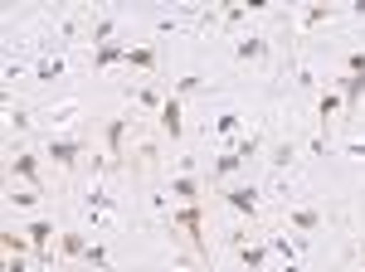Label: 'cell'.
I'll use <instances>...</instances> for the list:
<instances>
[{"mask_svg": "<svg viewBox=\"0 0 365 272\" xmlns=\"http://www.w3.org/2000/svg\"><path fill=\"white\" fill-rule=\"evenodd\" d=\"M170 224H180V229H185V234H190V244H195V253H200V258H205V253H210V248H205V224H200V204H185V209H180V214L170 219Z\"/></svg>", "mask_w": 365, "mask_h": 272, "instance_id": "6da1fadb", "label": "cell"}, {"mask_svg": "<svg viewBox=\"0 0 365 272\" xmlns=\"http://www.w3.org/2000/svg\"><path fill=\"white\" fill-rule=\"evenodd\" d=\"M225 204L234 209V214H249L258 209V185H234V190H225Z\"/></svg>", "mask_w": 365, "mask_h": 272, "instance_id": "7a4b0ae2", "label": "cell"}, {"mask_svg": "<svg viewBox=\"0 0 365 272\" xmlns=\"http://www.w3.org/2000/svg\"><path fill=\"white\" fill-rule=\"evenodd\" d=\"M341 93V103H346V112H356V103H361V93H365V73H341L336 83H331Z\"/></svg>", "mask_w": 365, "mask_h": 272, "instance_id": "3957f363", "label": "cell"}, {"mask_svg": "<svg viewBox=\"0 0 365 272\" xmlns=\"http://www.w3.org/2000/svg\"><path fill=\"white\" fill-rule=\"evenodd\" d=\"M161 132H166L170 141L185 132V122H180V93H170L166 103H161Z\"/></svg>", "mask_w": 365, "mask_h": 272, "instance_id": "277c9868", "label": "cell"}, {"mask_svg": "<svg viewBox=\"0 0 365 272\" xmlns=\"http://www.w3.org/2000/svg\"><path fill=\"white\" fill-rule=\"evenodd\" d=\"M122 141H127V117H113L108 122V156L113 161H127V146Z\"/></svg>", "mask_w": 365, "mask_h": 272, "instance_id": "5b68a950", "label": "cell"}, {"mask_svg": "<svg viewBox=\"0 0 365 272\" xmlns=\"http://www.w3.org/2000/svg\"><path fill=\"white\" fill-rule=\"evenodd\" d=\"M49 156H54L58 165H73L78 156H83V141H73V136H63V141H49Z\"/></svg>", "mask_w": 365, "mask_h": 272, "instance_id": "8992f818", "label": "cell"}, {"mask_svg": "<svg viewBox=\"0 0 365 272\" xmlns=\"http://www.w3.org/2000/svg\"><path fill=\"white\" fill-rule=\"evenodd\" d=\"M25 234H29V244H34V253H39V263H44V244L54 239V224H49V219H34Z\"/></svg>", "mask_w": 365, "mask_h": 272, "instance_id": "52a82bcc", "label": "cell"}, {"mask_svg": "<svg viewBox=\"0 0 365 272\" xmlns=\"http://www.w3.org/2000/svg\"><path fill=\"white\" fill-rule=\"evenodd\" d=\"M113 63H127V49L122 44H98L93 49V68H113Z\"/></svg>", "mask_w": 365, "mask_h": 272, "instance_id": "ba28073f", "label": "cell"}, {"mask_svg": "<svg viewBox=\"0 0 365 272\" xmlns=\"http://www.w3.org/2000/svg\"><path fill=\"white\" fill-rule=\"evenodd\" d=\"M0 244H5V253H10V258H25L29 248V234H20V229H5V234H0Z\"/></svg>", "mask_w": 365, "mask_h": 272, "instance_id": "9c48e42d", "label": "cell"}, {"mask_svg": "<svg viewBox=\"0 0 365 272\" xmlns=\"http://www.w3.org/2000/svg\"><path fill=\"white\" fill-rule=\"evenodd\" d=\"M10 170H15L20 180H29V190H39V161H34V156H15Z\"/></svg>", "mask_w": 365, "mask_h": 272, "instance_id": "30bf717a", "label": "cell"}, {"mask_svg": "<svg viewBox=\"0 0 365 272\" xmlns=\"http://www.w3.org/2000/svg\"><path fill=\"white\" fill-rule=\"evenodd\" d=\"M234 54H239V58H263V54H268V39H263V34H244Z\"/></svg>", "mask_w": 365, "mask_h": 272, "instance_id": "8fae6325", "label": "cell"}, {"mask_svg": "<svg viewBox=\"0 0 365 272\" xmlns=\"http://www.w3.org/2000/svg\"><path fill=\"white\" fill-rule=\"evenodd\" d=\"M170 194H175V199H185V204H200V185L190 180V175H180V180H170Z\"/></svg>", "mask_w": 365, "mask_h": 272, "instance_id": "7c38bea8", "label": "cell"}, {"mask_svg": "<svg viewBox=\"0 0 365 272\" xmlns=\"http://www.w3.org/2000/svg\"><path fill=\"white\" fill-rule=\"evenodd\" d=\"M58 253H63V258H88V239L83 234H63V239H58Z\"/></svg>", "mask_w": 365, "mask_h": 272, "instance_id": "4fadbf2b", "label": "cell"}, {"mask_svg": "<svg viewBox=\"0 0 365 272\" xmlns=\"http://www.w3.org/2000/svg\"><path fill=\"white\" fill-rule=\"evenodd\" d=\"M239 263H244L249 272H258L263 263H268V248H263V244H249V248H239Z\"/></svg>", "mask_w": 365, "mask_h": 272, "instance_id": "5bb4252c", "label": "cell"}, {"mask_svg": "<svg viewBox=\"0 0 365 272\" xmlns=\"http://www.w3.org/2000/svg\"><path fill=\"white\" fill-rule=\"evenodd\" d=\"M127 63L132 68H156V49L151 44H137V49H127Z\"/></svg>", "mask_w": 365, "mask_h": 272, "instance_id": "9a60e30c", "label": "cell"}, {"mask_svg": "<svg viewBox=\"0 0 365 272\" xmlns=\"http://www.w3.org/2000/svg\"><path fill=\"white\" fill-rule=\"evenodd\" d=\"M292 229H297V234H312V229H317V224H322V214H317V209H292Z\"/></svg>", "mask_w": 365, "mask_h": 272, "instance_id": "2e32d148", "label": "cell"}, {"mask_svg": "<svg viewBox=\"0 0 365 272\" xmlns=\"http://www.w3.org/2000/svg\"><path fill=\"white\" fill-rule=\"evenodd\" d=\"M336 108H341V93H336V88H327V93L317 98V112H322V122H327V117H336Z\"/></svg>", "mask_w": 365, "mask_h": 272, "instance_id": "e0dca14e", "label": "cell"}, {"mask_svg": "<svg viewBox=\"0 0 365 272\" xmlns=\"http://www.w3.org/2000/svg\"><path fill=\"white\" fill-rule=\"evenodd\" d=\"M239 165H244V156H239V151H225V156L215 161V175H234Z\"/></svg>", "mask_w": 365, "mask_h": 272, "instance_id": "ac0fdd59", "label": "cell"}, {"mask_svg": "<svg viewBox=\"0 0 365 272\" xmlns=\"http://www.w3.org/2000/svg\"><path fill=\"white\" fill-rule=\"evenodd\" d=\"M239 127H244V122H239V112H225V117L215 122V132H220V136H234Z\"/></svg>", "mask_w": 365, "mask_h": 272, "instance_id": "d6986e66", "label": "cell"}, {"mask_svg": "<svg viewBox=\"0 0 365 272\" xmlns=\"http://www.w3.org/2000/svg\"><path fill=\"white\" fill-rule=\"evenodd\" d=\"M292 156H297V146H292V141H282L278 151H273V165L282 170V165H292Z\"/></svg>", "mask_w": 365, "mask_h": 272, "instance_id": "ffe728a7", "label": "cell"}, {"mask_svg": "<svg viewBox=\"0 0 365 272\" xmlns=\"http://www.w3.org/2000/svg\"><path fill=\"white\" fill-rule=\"evenodd\" d=\"M88 263H93V268H103V272H108V253H103V244H88Z\"/></svg>", "mask_w": 365, "mask_h": 272, "instance_id": "44dd1931", "label": "cell"}, {"mask_svg": "<svg viewBox=\"0 0 365 272\" xmlns=\"http://www.w3.org/2000/svg\"><path fill=\"white\" fill-rule=\"evenodd\" d=\"M234 151H239V156H244V161H253V156H258V136H244V141H239V146H234Z\"/></svg>", "mask_w": 365, "mask_h": 272, "instance_id": "7402d4cb", "label": "cell"}, {"mask_svg": "<svg viewBox=\"0 0 365 272\" xmlns=\"http://www.w3.org/2000/svg\"><path fill=\"white\" fill-rule=\"evenodd\" d=\"M34 199H39V190H15V194H10V204H20V209H29Z\"/></svg>", "mask_w": 365, "mask_h": 272, "instance_id": "603a6c76", "label": "cell"}, {"mask_svg": "<svg viewBox=\"0 0 365 272\" xmlns=\"http://www.w3.org/2000/svg\"><path fill=\"white\" fill-rule=\"evenodd\" d=\"M346 73H365V49H356V54L346 58Z\"/></svg>", "mask_w": 365, "mask_h": 272, "instance_id": "cb8c5ba5", "label": "cell"}, {"mask_svg": "<svg viewBox=\"0 0 365 272\" xmlns=\"http://www.w3.org/2000/svg\"><path fill=\"white\" fill-rule=\"evenodd\" d=\"M327 15H331V10H327V5H312V10H307V29H312V25H322V20H327Z\"/></svg>", "mask_w": 365, "mask_h": 272, "instance_id": "d4e9b609", "label": "cell"}, {"mask_svg": "<svg viewBox=\"0 0 365 272\" xmlns=\"http://www.w3.org/2000/svg\"><path fill=\"white\" fill-rule=\"evenodd\" d=\"M195 88H200V73H185V78L175 83V93H195Z\"/></svg>", "mask_w": 365, "mask_h": 272, "instance_id": "484cf974", "label": "cell"}, {"mask_svg": "<svg viewBox=\"0 0 365 272\" xmlns=\"http://www.w3.org/2000/svg\"><path fill=\"white\" fill-rule=\"evenodd\" d=\"M5 272H25V258H10V263H5Z\"/></svg>", "mask_w": 365, "mask_h": 272, "instance_id": "4316f807", "label": "cell"}, {"mask_svg": "<svg viewBox=\"0 0 365 272\" xmlns=\"http://www.w3.org/2000/svg\"><path fill=\"white\" fill-rule=\"evenodd\" d=\"M361 263H365V253H361Z\"/></svg>", "mask_w": 365, "mask_h": 272, "instance_id": "83f0119b", "label": "cell"}]
</instances>
